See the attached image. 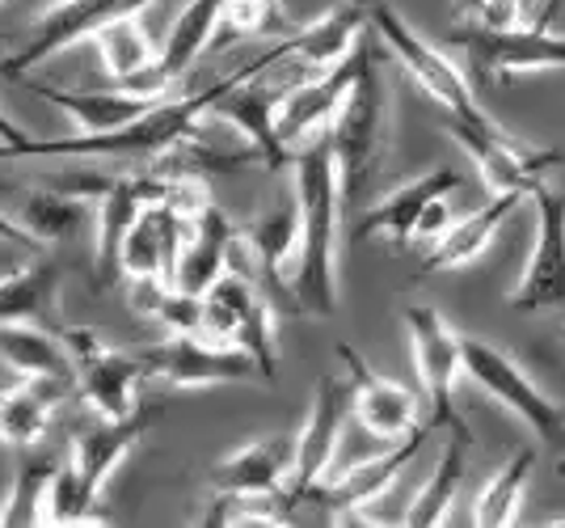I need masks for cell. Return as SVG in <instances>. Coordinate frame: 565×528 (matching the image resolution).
<instances>
[{
  "mask_svg": "<svg viewBox=\"0 0 565 528\" xmlns=\"http://www.w3.org/2000/svg\"><path fill=\"white\" fill-rule=\"evenodd\" d=\"M444 131L472 157V166L481 173V182L490 194H527L548 182V169L562 166L565 157L557 148H536L515 140L511 131H502L494 119H456L444 115Z\"/></svg>",
  "mask_w": 565,
  "mask_h": 528,
  "instance_id": "7",
  "label": "cell"
},
{
  "mask_svg": "<svg viewBox=\"0 0 565 528\" xmlns=\"http://www.w3.org/2000/svg\"><path fill=\"white\" fill-rule=\"evenodd\" d=\"M296 465V435H258L207 469L212 490H287Z\"/></svg>",
  "mask_w": 565,
  "mask_h": 528,
  "instance_id": "24",
  "label": "cell"
},
{
  "mask_svg": "<svg viewBox=\"0 0 565 528\" xmlns=\"http://www.w3.org/2000/svg\"><path fill=\"white\" fill-rule=\"evenodd\" d=\"M148 4L152 0H55L34 18L22 43L0 60V76L4 81H22L30 68L47 64L51 55L76 47L81 39H94L102 25L118 22V18H136Z\"/></svg>",
  "mask_w": 565,
  "mask_h": 528,
  "instance_id": "9",
  "label": "cell"
},
{
  "mask_svg": "<svg viewBox=\"0 0 565 528\" xmlns=\"http://www.w3.org/2000/svg\"><path fill=\"white\" fill-rule=\"evenodd\" d=\"M241 245V229L224 217L215 203H207L199 217L190 220V237L173 266V288L186 296H207L233 266V250Z\"/></svg>",
  "mask_w": 565,
  "mask_h": 528,
  "instance_id": "19",
  "label": "cell"
},
{
  "mask_svg": "<svg viewBox=\"0 0 565 528\" xmlns=\"http://www.w3.org/2000/svg\"><path fill=\"white\" fill-rule=\"evenodd\" d=\"M22 140H30V136H25V127H18V123L0 110V145H22Z\"/></svg>",
  "mask_w": 565,
  "mask_h": 528,
  "instance_id": "40",
  "label": "cell"
},
{
  "mask_svg": "<svg viewBox=\"0 0 565 528\" xmlns=\"http://www.w3.org/2000/svg\"><path fill=\"white\" fill-rule=\"evenodd\" d=\"M333 166H338V187H342V208H363L376 178L388 166V145H393V89L384 60L372 43L359 39V73L347 102L338 106L330 123Z\"/></svg>",
  "mask_w": 565,
  "mask_h": 528,
  "instance_id": "2",
  "label": "cell"
},
{
  "mask_svg": "<svg viewBox=\"0 0 565 528\" xmlns=\"http://www.w3.org/2000/svg\"><path fill=\"white\" fill-rule=\"evenodd\" d=\"M363 13H367V25L376 30V39L384 43V51L397 60L401 68L409 73V81H418L426 94L439 102L444 115H456V119H490L477 102V89H472L469 73H460L448 55L439 47H430L414 25L401 18L388 0H359Z\"/></svg>",
  "mask_w": 565,
  "mask_h": 528,
  "instance_id": "5",
  "label": "cell"
},
{
  "mask_svg": "<svg viewBox=\"0 0 565 528\" xmlns=\"http://www.w3.org/2000/svg\"><path fill=\"white\" fill-rule=\"evenodd\" d=\"M166 194V178L161 173H115L102 194H97V250H94V284L102 292L122 284V245L131 237L136 220H140L143 203Z\"/></svg>",
  "mask_w": 565,
  "mask_h": 528,
  "instance_id": "16",
  "label": "cell"
},
{
  "mask_svg": "<svg viewBox=\"0 0 565 528\" xmlns=\"http://www.w3.org/2000/svg\"><path fill=\"white\" fill-rule=\"evenodd\" d=\"M460 347H465V377H472L477 389H486L502 410H511L548 453L565 456V410L519 368L515 356L472 335H460Z\"/></svg>",
  "mask_w": 565,
  "mask_h": 528,
  "instance_id": "6",
  "label": "cell"
},
{
  "mask_svg": "<svg viewBox=\"0 0 565 528\" xmlns=\"http://www.w3.org/2000/svg\"><path fill=\"white\" fill-rule=\"evenodd\" d=\"M0 241H9V245H18V250H43V241L34 237L22 220L4 217V212H0Z\"/></svg>",
  "mask_w": 565,
  "mask_h": 528,
  "instance_id": "38",
  "label": "cell"
},
{
  "mask_svg": "<svg viewBox=\"0 0 565 528\" xmlns=\"http://www.w3.org/2000/svg\"><path fill=\"white\" fill-rule=\"evenodd\" d=\"M161 406H136L122 419H106L97 414L94 427L76 435L72 444V461L55 469L47 495V520L43 525H97L94 507L102 495V482L122 465V456L152 432Z\"/></svg>",
  "mask_w": 565,
  "mask_h": 528,
  "instance_id": "3",
  "label": "cell"
},
{
  "mask_svg": "<svg viewBox=\"0 0 565 528\" xmlns=\"http://www.w3.org/2000/svg\"><path fill=\"white\" fill-rule=\"evenodd\" d=\"M490 9V0H456V13L460 18H481Z\"/></svg>",
  "mask_w": 565,
  "mask_h": 528,
  "instance_id": "41",
  "label": "cell"
},
{
  "mask_svg": "<svg viewBox=\"0 0 565 528\" xmlns=\"http://www.w3.org/2000/svg\"><path fill=\"white\" fill-rule=\"evenodd\" d=\"M354 73H359V47L330 64L317 81H305V85H287L279 94V106H275V123H279V136L296 148L300 140L317 136L321 127H330L338 106L347 102L354 85Z\"/></svg>",
  "mask_w": 565,
  "mask_h": 528,
  "instance_id": "18",
  "label": "cell"
},
{
  "mask_svg": "<svg viewBox=\"0 0 565 528\" xmlns=\"http://www.w3.org/2000/svg\"><path fill=\"white\" fill-rule=\"evenodd\" d=\"M94 43H97V55H102V68H106V76H110V85L140 89V94H161V89L152 85L161 47H152L148 30L140 25V13L102 25V30L94 34Z\"/></svg>",
  "mask_w": 565,
  "mask_h": 528,
  "instance_id": "25",
  "label": "cell"
},
{
  "mask_svg": "<svg viewBox=\"0 0 565 528\" xmlns=\"http://www.w3.org/2000/svg\"><path fill=\"white\" fill-rule=\"evenodd\" d=\"M430 432H435V427L423 423V427H414L405 440H393L388 453H376V456H367V461H359V465L347 469L342 478L308 486L305 495L296 499V507L312 504V507H321V511H330L338 525H342V520H347V525H359V516L376 504L380 495L393 490V482L405 474V465L418 456V448L426 444V435Z\"/></svg>",
  "mask_w": 565,
  "mask_h": 528,
  "instance_id": "13",
  "label": "cell"
},
{
  "mask_svg": "<svg viewBox=\"0 0 565 528\" xmlns=\"http://www.w3.org/2000/svg\"><path fill=\"white\" fill-rule=\"evenodd\" d=\"M451 47L465 51L472 89H494L507 76L565 68V39L544 25L472 22L451 30Z\"/></svg>",
  "mask_w": 565,
  "mask_h": 528,
  "instance_id": "4",
  "label": "cell"
},
{
  "mask_svg": "<svg viewBox=\"0 0 565 528\" xmlns=\"http://www.w3.org/2000/svg\"><path fill=\"white\" fill-rule=\"evenodd\" d=\"M405 326L414 342V363L426 393V423L439 427H465L456 410V381L465 372V347L451 321L435 305H405Z\"/></svg>",
  "mask_w": 565,
  "mask_h": 528,
  "instance_id": "10",
  "label": "cell"
},
{
  "mask_svg": "<svg viewBox=\"0 0 565 528\" xmlns=\"http://www.w3.org/2000/svg\"><path fill=\"white\" fill-rule=\"evenodd\" d=\"M85 217V199H76V194H64V191H43V194H30L22 203V224L34 233L39 241H60L76 233V224Z\"/></svg>",
  "mask_w": 565,
  "mask_h": 528,
  "instance_id": "35",
  "label": "cell"
},
{
  "mask_svg": "<svg viewBox=\"0 0 565 528\" xmlns=\"http://www.w3.org/2000/svg\"><path fill=\"white\" fill-rule=\"evenodd\" d=\"M64 342L72 351V368H76V384H81L85 402L106 419L131 414L136 410V384L148 381L140 351L110 347L89 326H64Z\"/></svg>",
  "mask_w": 565,
  "mask_h": 528,
  "instance_id": "12",
  "label": "cell"
},
{
  "mask_svg": "<svg viewBox=\"0 0 565 528\" xmlns=\"http://www.w3.org/2000/svg\"><path fill=\"white\" fill-rule=\"evenodd\" d=\"M565 0H541V9L532 13V25H544V30H553V22L562 18Z\"/></svg>",
  "mask_w": 565,
  "mask_h": 528,
  "instance_id": "39",
  "label": "cell"
},
{
  "mask_svg": "<svg viewBox=\"0 0 565 528\" xmlns=\"http://www.w3.org/2000/svg\"><path fill=\"white\" fill-rule=\"evenodd\" d=\"M30 94H39L43 102H51L55 110H64L68 119L81 123V136H102V131H115L122 123L140 119L143 110H152L166 94H140V89H55L43 81H18Z\"/></svg>",
  "mask_w": 565,
  "mask_h": 528,
  "instance_id": "22",
  "label": "cell"
},
{
  "mask_svg": "<svg viewBox=\"0 0 565 528\" xmlns=\"http://www.w3.org/2000/svg\"><path fill=\"white\" fill-rule=\"evenodd\" d=\"M0 321H30L64 335L60 321V266L34 263L0 279Z\"/></svg>",
  "mask_w": 565,
  "mask_h": 528,
  "instance_id": "29",
  "label": "cell"
},
{
  "mask_svg": "<svg viewBox=\"0 0 565 528\" xmlns=\"http://www.w3.org/2000/svg\"><path fill=\"white\" fill-rule=\"evenodd\" d=\"M72 381L60 377H25L18 389L0 393V444L4 448H34L47 432L51 410L68 398Z\"/></svg>",
  "mask_w": 565,
  "mask_h": 528,
  "instance_id": "26",
  "label": "cell"
},
{
  "mask_svg": "<svg viewBox=\"0 0 565 528\" xmlns=\"http://www.w3.org/2000/svg\"><path fill=\"white\" fill-rule=\"evenodd\" d=\"M469 448H472V432L469 423L465 427H448V444H444V456L435 465V474L423 482V490L414 495V504L405 507V520L401 525H444L451 511V499L465 482V469H469Z\"/></svg>",
  "mask_w": 565,
  "mask_h": 528,
  "instance_id": "32",
  "label": "cell"
},
{
  "mask_svg": "<svg viewBox=\"0 0 565 528\" xmlns=\"http://www.w3.org/2000/svg\"><path fill=\"white\" fill-rule=\"evenodd\" d=\"M536 241L507 305L515 313H548L565 305V191L536 187Z\"/></svg>",
  "mask_w": 565,
  "mask_h": 528,
  "instance_id": "14",
  "label": "cell"
},
{
  "mask_svg": "<svg viewBox=\"0 0 565 528\" xmlns=\"http://www.w3.org/2000/svg\"><path fill=\"white\" fill-rule=\"evenodd\" d=\"M0 360L18 368L22 377H60L76 381L72 351L60 330L30 326V321H0Z\"/></svg>",
  "mask_w": 565,
  "mask_h": 528,
  "instance_id": "30",
  "label": "cell"
},
{
  "mask_svg": "<svg viewBox=\"0 0 565 528\" xmlns=\"http://www.w3.org/2000/svg\"><path fill=\"white\" fill-rule=\"evenodd\" d=\"M140 360L148 381H166L173 389L262 381L258 360L245 347L215 342V338H203V335H169L157 347H143Z\"/></svg>",
  "mask_w": 565,
  "mask_h": 528,
  "instance_id": "11",
  "label": "cell"
},
{
  "mask_svg": "<svg viewBox=\"0 0 565 528\" xmlns=\"http://www.w3.org/2000/svg\"><path fill=\"white\" fill-rule=\"evenodd\" d=\"M536 474V448H519L494 478L481 486L477 504H472V520L486 528H502V525H515L519 520V504H523V490L527 482Z\"/></svg>",
  "mask_w": 565,
  "mask_h": 528,
  "instance_id": "34",
  "label": "cell"
},
{
  "mask_svg": "<svg viewBox=\"0 0 565 528\" xmlns=\"http://www.w3.org/2000/svg\"><path fill=\"white\" fill-rule=\"evenodd\" d=\"M465 187V178L456 173V169L439 166L423 173V178H409V182H401L393 194H384L376 208L367 212V217L359 220V229H354V241H367V237H393L397 245H409V237H418V220L423 212L435 203V199H448Z\"/></svg>",
  "mask_w": 565,
  "mask_h": 528,
  "instance_id": "21",
  "label": "cell"
},
{
  "mask_svg": "<svg viewBox=\"0 0 565 528\" xmlns=\"http://www.w3.org/2000/svg\"><path fill=\"white\" fill-rule=\"evenodd\" d=\"M338 360H342L347 381H351L354 419L376 435V440H405L414 427H423L426 414L418 406V398L405 384L393 381V377H380L351 342H338Z\"/></svg>",
  "mask_w": 565,
  "mask_h": 528,
  "instance_id": "17",
  "label": "cell"
},
{
  "mask_svg": "<svg viewBox=\"0 0 565 528\" xmlns=\"http://www.w3.org/2000/svg\"><path fill=\"white\" fill-rule=\"evenodd\" d=\"M224 39L245 34H287L282 0H224Z\"/></svg>",
  "mask_w": 565,
  "mask_h": 528,
  "instance_id": "36",
  "label": "cell"
},
{
  "mask_svg": "<svg viewBox=\"0 0 565 528\" xmlns=\"http://www.w3.org/2000/svg\"><path fill=\"white\" fill-rule=\"evenodd\" d=\"M220 22H224V0H190L186 9H182V18L173 22L166 47H161L157 73H152V85L161 94H169V85L182 81L194 68V60L207 51Z\"/></svg>",
  "mask_w": 565,
  "mask_h": 528,
  "instance_id": "28",
  "label": "cell"
},
{
  "mask_svg": "<svg viewBox=\"0 0 565 528\" xmlns=\"http://www.w3.org/2000/svg\"><path fill=\"white\" fill-rule=\"evenodd\" d=\"M203 338L245 347L262 368V384L279 377V338H275V309L266 305L249 275L228 266L224 279L203 296Z\"/></svg>",
  "mask_w": 565,
  "mask_h": 528,
  "instance_id": "8",
  "label": "cell"
},
{
  "mask_svg": "<svg viewBox=\"0 0 565 528\" xmlns=\"http://www.w3.org/2000/svg\"><path fill=\"white\" fill-rule=\"evenodd\" d=\"M367 25V13L359 0H347V4H333L330 13H321L317 22L300 25L287 34L291 43V55L300 64H312V68H330L338 60H347L354 47H359V30Z\"/></svg>",
  "mask_w": 565,
  "mask_h": 528,
  "instance_id": "31",
  "label": "cell"
},
{
  "mask_svg": "<svg viewBox=\"0 0 565 528\" xmlns=\"http://www.w3.org/2000/svg\"><path fill=\"white\" fill-rule=\"evenodd\" d=\"M291 187L300 199V254L291 271V305L308 317L338 313V217H342V187L333 166L330 127L308 136L305 148L291 157Z\"/></svg>",
  "mask_w": 565,
  "mask_h": 528,
  "instance_id": "1",
  "label": "cell"
},
{
  "mask_svg": "<svg viewBox=\"0 0 565 528\" xmlns=\"http://www.w3.org/2000/svg\"><path fill=\"white\" fill-rule=\"evenodd\" d=\"M245 245L254 250L262 275L291 296V279L282 271H287V263H296V254H300V199H296V187L282 194V199H275L245 229Z\"/></svg>",
  "mask_w": 565,
  "mask_h": 528,
  "instance_id": "27",
  "label": "cell"
},
{
  "mask_svg": "<svg viewBox=\"0 0 565 528\" xmlns=\"http://www.w3.org/2000/svg\"><path fill=\"white\" fill-rule=\"evenodd\" d=\"M0 4H4V0H0Z\"/></svg>",
  "mask_w": 565,
  "mask_h": 528,
  "instance_id": "43",
  "label": "cell"
},
{
  "mask_svg": "<svg viewBox=\"0 0 565 528\" xmlns=\"http://www.w3.org/2000/svg\"><path fill=\"white\" fill-rule=\"evenodd\" d=\"M354 414L351 406V381H338V377H321L317 393H312V406L300 435H296V465H291V478H287V499L296 507V499L305 495L308 486L330 478V465L338 448H342V435H347V419Z\"/></svg>",
  "mask_w": 565,
  "mask_h": 528,
  "instance_id": "15",
  "label": "cell"
},
{
  "mask_svg": "<svg viewBox=\"0 0 565 528\" xmlns=\"http://www.w3.org/2000/svg\"><path fill=\"white\" fill-rule=\"evenodd\" d=\"M190 220L182 217L173 203L166 199H152L143 203L140 220L131 229V237L122 245V275L131 279H173V266H178V254L190 237Z\"/></svg>",
  "mask_w": 565,
  "mask_h": 528,
  "instance_id": "20",
  "label": "cell"
},
{
  "mask_svg": "<svg viewBox=\"0 0 565 528\" xmlns=\"http://www.w3.org/2000/svg\"><path fill=\"white\" fill-rule=\"evenodd\" d=\"M541 9V0H515V13H519V22H532V13Z\"/></svg>",
  "mask_w": 565,
  "mask_h": 528,
  "instance_id": "42",
  "label": "cell"
},
{
  "mask_svg": "<svg viewBox=\"0 0 565 528\" xmlns=\"http://www.w3.org/2000/svg\"><path fill=\"white\" fill-rule=\"evenodd\" d=\"M523 199H527V194H494V199H490L481 212L451 220L448 229L430 241V250L423 254V263H418V279H423V275L460 271V266L477 263V258H481V254L494 245L498 229L507 224V217L515 212Z\"/></svg>",
  "mask_w": 565,
  "mask_h": 528,
  "instance_id": "23",
  "label": "cell"
},
{
  "mask_svg": "<svg viewBox=\"0 0 565 528\" xmlns=\"http://www.w3.org/2000/svg\"><path fill=\"white\" fill-rule=\"evenodd\" d=\"M55 469H60L55 456L22 448L18 474H13V486H9V499L0 504V528H25L47 520V495Z\"/></svg>",
  "mask_w": 565,
  "mask_h": 528,
  "instance_id": "33",
  "label": "cell"
},
{
  "mask_svg": "<svg viewBox=\"0 0 565 528\" xmlns=\"http://www.w3.org/2000/svg\"><path fill=\"white\" fill-rule=\"evenodd\" d=\"M448 224H451L448 199H435V203H430V208L423 212V220H418V237H439Z\"/></svg>",
  "mask_w": 565,
  "mask_h": 528,
  "instance_id": "37",
  "label": "cell"
}]
</instances>
